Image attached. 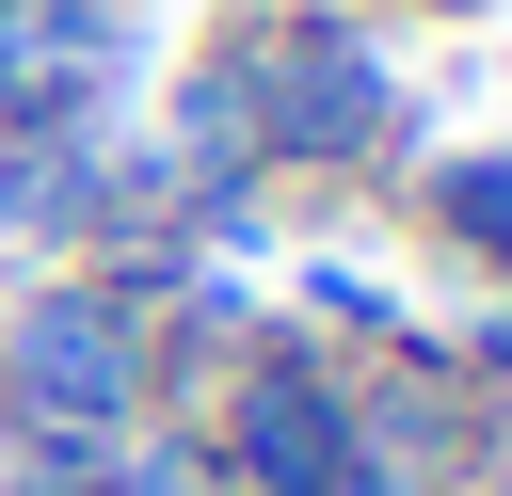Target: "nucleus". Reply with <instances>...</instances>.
<instances>
[{"mask_svg":"<svg viewBox=\"0 0 512 496\" xmlns=\"http://www.w3.org/2000/svg\"><path fill=\"white\" fill-rule=\"evenodd\" d=\"M144 400H160L144 288H32L0 320V416L16 432H144Z\"/></svg>","mask_w":512,"mask_h":496,"instance_id":"obj_1","label":"nucleus"},{"mask_svg":"<svg viewBox=\"0 0 512 496\" xmlns=\"http://www.w3.org/2000/svg\"><path fill=\"white\" fill-rule=\"evenodd\" d=\"M352 448H368V432H352V384H336L320 352H288V336H256L240 384L208 400V464H224V496H336Z\"/></svg>","mask_w":512,"mask_h":496,"instance_id":"obj_2","label":"nucleus"},{"mask_svg":"<svg viewBox=\"0 0 512 496\" xmlns=\"http://www.w3.org/2000/svg\"><path fill=\"white\" fill-rule=\"evenodd\" d=\"M96 496H224V464H208V432H112V464H96Z\"/></svg>","mask_w":512,"mask_h":496,"instance_id":"obj_3","label":"nucleus"},{"mask_svg":"<svg viewBox=\"0 0 512 496\" xmlns=\"http://www.w3.org/2000/svg\"><path fill=\"white\" fill-rule=\"evenodd\" d=\"M336 496H432V480H416V464H384V448H352V464H336Z\"/></svg>","mask_w":512,"mask_h":496,"instance_id":"obj_5","label":"nucleus"},{"mask_svg":"<svg viewBox=\"0 0 512 496\" xmlns=\"http://www.w3.org/2000/svg\"><path fill=\"white\" fill-rule=\"evenodd\" d=\"M464 384H480V416H496V432H512V320H496V336H480V368H464Z\"/></svg>","mask_w":512,"mask_h":496,"instance_id":"obj_4","label":"nucleus"}]
</instances>
